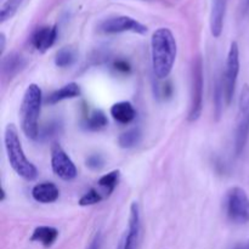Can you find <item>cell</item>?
Returning <instances> with one entry per match:
<instances>
[{
	"instance_id": "6da1fadb",
	"label": "cell",
	"mask_w": 249,
	"mask_h": 249,
	"mask_svg": "<svg viewBox=\"0 0 249 249\" xmlns=\"http://www.w3.org/2000/svg\"><path fill=\"white\" fill-rule=\"evenodd\" d=\"M178 45L169 28H158L151 38V61L153 74L157 79H167L177 60Z\"/></svg>"
},
{
	"instance_id": "7a4b0ae2",
	"label": "cell",
	"mask_w": 249,
	"mask_h": 249,
	"mask_svg": "<svg viewBox=\"0 0 249 249\" xmlns=\"http://www.w3.org/2000/svg\"><path fill=\"white\" fill-rule=\"evenodd\" d=\"M4 145L6 151L7 160L12 169L18 177L27 181H33L38 178V169L36 165L26 157L18 131L14 124H7L4 133Z\"/></svg>"
},
{
	"instance_id": "3957f363",
	"label": "cell",
	"mask_w": 249,
	"mask_h": 249,
	"mask_svg": "<svg viewBox=\"0 0 249 249\" xmlns=\"http://www.w3.org/2000/svg\"><path fill=\"white\" fill-rule=\"evenodd\" d=\"M43 104V92L39 85L29 84L23 94L19 107V123L24 135L31 140H38L39 116Z\"/></svg>"
},
{
	"instance_id": "277c9868",
	"label": "cell",
	"mask_w": 249,
	"mask_h": 249,
	"mask_svg": "<svg viewBox=\"0 0 249 249\" xmlns=\"http://www.w3.org/2000/svg\"><path fill=\"white\" fill-rule=\"evenodd\" d=\"M203 91H204V73L203 60L198 55L194 58L191 66V96L187 119L189 122L198 121L203 111Z\"/></svg>"
},
{
	"instance_id": "5b68a950",
	"label": "cell",
	"mask_w": 249,
	"mask_h": 249,
	"mask_svg": "<svg viewBox=\"0 0 249 249\" xmlns=\"http://www.w3.org/2000/svg\"><path fill=\"white\" fill-rule=\"evenodd\" d=\"M249 140V85H243L238 97V111L236 118L233 148L235 155L240 157Z\"/></svg>"
},
{
	"instance_id": "8992f818",
	"label": "cell",
	"mask_w": 249,
	"mask_h": 249,
	"mask_svg": "<svg viewBox=\"0 0 249 249\" xmlns=\"http://www.w3.org/2000/svg\"><path fill=\"white\" fill-rule=\"evenodd\" d=\"M225 211L230 221L236 225L249 223V197L242 187L233 186L226 192Z\"/></svg>"
},
{
	"instance_id": "52a82bcc",
	"label": "cell",
	"mask_w": 249,
	"mask_h": 249,
	"mask_svg": "<svg viewBox=\"0 0 249 249\" xmlns=\"http://www.w3.org/2000/svg\"><path fill=\"white\" fill-rule=\"evenodd\" d=\"M238 74H240V48H238V44L236 41H232L230 49H229L225 71L221 74L226 106H230L233 96H235Z\"/></svg>"
},
{
	"instance_id": "ba28073f",
	"label": "cell",
	"mask_w": 249,
	"mask_h": 249,
	"mask_svg": "<svg viewBox=\"0 0 249 249\" xmlns=\"http://www.w3.org/2000/svg\"><path fill=\"white\" fill-rule=\"evenodd\" d=\"M100 33L104 34H119V33H136V34H143L147 33V27L143 23H141L138 19L133 18L130 16H112L108 18L104 19L100 22L99 27H97Z\"/></svg>"
},
{
	"instance_id": "9c48e42d",
	"label": "cell",
	"mask_w": 249,
	"mask_h": 249,
	"mask_svg": "<svg viewBox=\"0 0 249 249\" xmlns=\"http://www.w3.org/2000/svg\"><path fill=\"white\" fill-rule=\"evenodd\" d=\"M51 169L56 177L63 181H72L77 178L78 170L70 156L61 147L60 143L53 142L51 145Z\"/></svg>"
},
{
	"instance_id": "30bf717a",
	"label": "cell",
	"mask_w": 249,
	"mask_h": 249,
	"mask_svg": "<svg viewBox=\"0 0 249 249\" xmlns=\"http://www.w3.org/2000/svg\"><path fill=\"white\" fill-rule=\"evenodd\" d=\"M141 232V215L140 207L136 202H133L129 213L128 231L123 241V249H138Z\"/></svg>"
},
{
	"instance_id": "8fae6325",
	"label": "cell",
	"mask_w": 249,
	"mask_h": 249,
	"mask_svg": "<svg viewBox=\"0 0 249 249\" xmlns=\"http://www.w3.org/2000/svg\"><path fill=\"white\" fill-rule=\"evenodd\" d=\"M57 34V26H43L32 34L31 43L36 50L44 53L55 44Z\"/></svg>"
},
{
	"instance_id": "7c38bea8",
	"label": "cell",
	"mask_w": 249,
	"mask_h": 249,
	"mask_svg": "<svg viewBox=\"0 0 249 249\" xmlns=\"http://www.w3.org/2000/svg\"><path fill=\"white\" fill-rule=\"evenodd\" d=\"M228 1L229 0H212L211 32L214 38H219L223 33L226 10H228Z\"/></svg>"
},
{
	"instance_id": "4fadbf2b",
	"label": "cell",
	"mask_w": 249,
	"mask_h": 249,
	"mask_svg": "<svg viewBox=\"0 0 249 249\" xmlns=\"http://www.w3.org/2000/svg\"><path fill=\"white\" fill-rule=\"evenodd\" d=\"M32 197L34 201L39 202V203H53L60 197V190L51 181L39 182L32 189Z\"/></svg>"
},
{
	"instance_id": "5bb4252c",
	"label": "cell",
	"mask_w": 249,
	"mask_h": 249,
	"mask_svg": "<svg viewBox=\"0 0 249 249\" xmlns=\"http://www.w3.org/2000/svg\"><path fill=\"white\" fill-rule=\"evenodd\" d=\"M27 65V60L23 55L18 53H11L2 57L1 60V72L4 77L14 78L21 71L24 70Z\"/></svg>"
},
{
	"instance_id": "9a60e30c",
	"label": "cell",
	"mask_w": 249,
	"mask_h": 249,
	"mask_svg": "<svg viewBox=\"0 0 249 249\" xmlns=\"http://www.w3.org/2000/svg\"><path fill=\"white\" fill-rule=\"evenodd\" d=\"M112 118L119 124H130L136 118V109L130 101H119L109 109Z\"/></svg>"
},
{
	"instance_id": "2e32d148",
	"label": "cell",
	"mask_w": 249,
	"mask_h": 249,
	"mask_svg": "<svg viewBox=\"0 0 249 249\" xmlns=\"http://www.w3.org/2000/svg\"><path fill=\"white\" fill-rule=\"evenodd\" d=\"M80 94H82V90H80V87L77 83H68V84L63 85L60 89L51 92L45 99V104L53 106V105L58 104L61 101H65V100L75 99V97L80 96Z\"/></svg>"
},
{
	"instance_id": "e0dca14e",
	"label": "cell",
	"mask_w": 249,
	"mask_h": 249,
	"mask_svg": "<svg viewBox=\"0 0 249 249\" xmlns=\"http://www.w3.org/2000/svg\"><path fill=\"white\" fill-rule=\"evenodd\" d=\"M58 237L57 229L53 228V226H38L34 229L33 233L31 236L32 242L40 243L43 247L49 248L56 242Z\"/></svg>"
},
{
	"instance_id": "ac0fdd59",
	"label": "cell",
	"mask_w": 249,
	"mask_h": 249,
	"mask_svg": "<svg viewBox=\"0 0 249 249\" xmlns=\"http://www.w3.org/2000/svg\"><path fill=\"white\" fill-rule=\"evenodd\" d=\"M108 125V119L101 109H92L83 121V128L88 131H100Z\"/></svg>"
},
{
	"instance_id": "d6986e66",
	"label": "cell",
	"mask_w": 249,
	"mask_h": 249,
	"mask_svg": "<svg viewBox=\"0 0 249 249\" xmlns=\"http://www.w3.org/2000/svg\"><path fill=\"white\" fill-rule=\"evenodd\" d=\"M119 178H121V172L118 169L112 170V172L107 173L104 177H101L97 181V189L102 192L106 199L111 196L114 192L116 187L118 186Z\"/></svg>"
},
{
	"instance_id": "ffe728a7",
	"label": "cell",
	"mask_w": 249,
	"mask_h": 249,
	"mask_svg": "<svg viewBox=\"0 0 249 249\" xmlns=\"http://www.w3.org/2000/svg\"><path fill=\"white\" fill-rule=\"evenodd\" d=\"M224 104L226 105L223 79H221V75H215V80H214V114H215L216 121L220 119L221 113L224 111Z\"/></svg>"
},
{
	"instance_id": "44dd1931",
	"label": "cell",
	"mask_w": 249,
	"mask_h": 249,
	"mask_svg": "<svg viewBox=\"0 0 249 249\" xmlns=\"http://www.w3.org/2000/svg\"><path fill=\"white\" fill-rule=\"evenodd\" d=\"M78 58V53L72 46H65L57 51L55 56V65L60 68L71 67L75 63Z\"/></svg>"
},
{
	"instance_id": "7402d4cb",
	"label": "cell",
	"mask_w": 249,
	"mask_h": 249,
	"mask_svg": "<svg viewBox=\"0 0 249 249\" xmlns=\"http://www.w3.org/2000/svg\"><path fill=\"white\" fill-rule=\"evenodd\" d=\"M141 139H142V133L139 128H131L129 130L124 131L119 135L118 138V145L119 147L125 148V150H129V148H133L135 146H138L140 143Z\"/></svg>"
},
{
	"instance_id": "603a6c76",
	"label": "cell",
	"mask_w": 249,
	"mask_h": 249,
	"mask_svg": "<svg viewBox=\"0 0 249 249\" xmlns=\"http://www.w3.org/2000/svg\"><path fill=\"white\" fill-rule=\"evenodd\" d=\"M61 131H62V123L60 121H50L43 126L41 130H39L38 140L48 141L56 138Z\"/></svg>"
},
{
	"instance_id": "cb8c5ba5",
	"label": "cell",
	"mask_w": 249,
	"mask_h": 249,
	"mask_svg": "<svg viewBox=\"0 0 249 249\" xmlns=\"http://www.w3.org/2000/svg\"><path fill=\"white\" fill-rule=\"evenodd\" d=\"M105 199H106V197L102 195V192L100 191L97 187H92V189H90L89 191H87L82 197H80L78 203L82 207H89L101 203Z\"/></svg>"
},
{
	"instance_id": "d4e9b609",
	"label": "cell",
	"mask_w": 249,
	"mask_h": 249,
	"mask_svg": "<svg viewBox=\"0 0 249 249\" xmlns=\"http://www.w3.org/2000/svg\"><path fill=\"white\" fill-rule=\"evenodd\" d=\"M23 1L24 0H6L1 5V10H0V22L4 23L7 19L12 18L16 15V12L18 11Z\"/></svg>"
},
{
	"instance_id": "484cf974",
	"label": "cell",
	"mask_w": 249,
	"mask_h": 249,
	"mask_svg": "<svg viewBox=\"0 0 249 249\" xmlns=\"http://www.w3.org/2000/svg\"><path fill=\"white\" fill-rule=\"evenodd\" d=\"M105 164V160L101 155H90L87 160V167L91 170H100Z\"/></svg>"
},
{
	"instance_id": "4316f807",
	"label": "cell",
	"mask_w": 249,
	"mask_h": 249,
	"mask_svg": "<svg viewBox=\"0 0 249 249\" xmlns=\"http://www.w3.org/2000/svg\"><path fill=\"white\" fill-rule=\"evenodd\" d=\"M173 88L170 83H165V84L157 85V97L158 99H167V97L172 96Z\"/></svg>"
},
{
	"instance_id": "83f0119b",
	"label": "cell",
	"mask_w": 249,
	"mask_h": 249,
	"mask_svg": "<svg viewBox=\"0 0 249 249\" xmlns=\"http://www.w3.org/2000/svg\"><path fill=\"white\" fill-rule=\"evenodd\" d=\"M113 68L117 71V72L122 73V74H128V73L130 72V70H131L130 65H129V63L126 62L125 60H122V58L114 61Z\"/></svg>"
},
{
	"instance_id": "f1b7e54d",
	"label": "cell",
	"mask_w": 249,
	"mask_h": 249,
	"mask_svg": "<svg viewBox=\"0 0 249 249\" xmlns=\"http://www.w3.org/2000/svg\"><path fill=\"white\" fill-rule=\"evenodd\" d=\"M101 245H102V235L100 231H97L95 233V236L92 237V240L90 241V243L88 245V247L85 249H101Z\"/></svg>"
},
{
	"instance_id": "f546056e",
	"label": "cell",
	"mask_w": 249,
	"mask_h": 249,
	"mask_svg": "<svg viewBox=\"0 0 249 249\" xmlns=\"http://www.w3.org/2000/svg\"><path fill=\"white\" fill-rule=\"evenodd\" d=\"M5 46H6V36L4 33H0V55H4Z\"/></svg>"
},
{
	"instance_id": "4dcf8cb0",
	"label": "cell",
	"mask_w": 249,
	"mask_h": 249,
	"mask_svg": "<svg viewBox=\"0 0 249 249\" xmlns=\"http://www.w3.org/2000/svg\"><path fill=\"white\" fill-rule=\"evenodd\" d=\"M245 7L246 10L249 9V0H245Z\"/></svg>"
},
{
	"instance_id": "1f68e13d",
	"label": "cell",
	"mask_w": 249,
	"mask_h": 249,
	"mask_svg": "<svg viewBox=\"0 0 249 249\" xmlns=\"http://www.w3.org/2000/svg\"><path fill=\"white\" fill-rule=\"evenodd\" d=\"M116 249H123V243H119V245L117 246Z\"/></svg>"
},
{
	"instance_id": "d6a6232c",
	"label": "cell",
	"mask_w": 249,
	"mask_h": 249,
	"mask_svg": "<svg viewBox=\"0 0 249 249\" xmlns=\"http://www.w3.org/2000/svg\"><path fill=\"white\" fill-rule=\"evenodd\" d=\"M242 249H249V241H248V243H247V245H246L245 247H243Z\"/></svg>"
}]
</instances>
